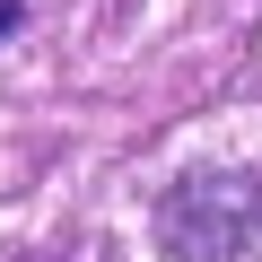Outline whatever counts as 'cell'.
<instances>
[{"label": "cell", "mask_w": 262, "mask_h": 262, "mask_svg": "<svg viewBox=\"0 0 262 262\" xmlns=\"http://www.w3.org/2000/svg\"><path fill=\"white\" fill-rule=\"evenodd\" d=\"M0 27H18V0H0Z\"/></svg>", "instance_id": "obj_1"}]
</instances>
